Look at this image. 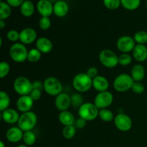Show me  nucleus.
<instances>
[{
	"label": "nucleus",
	"instance_id": "37998d69",
	"mask_svg": "<svg viewBox=\"0 0 147 147\" xmlns=\"http://www.w3.org/2000/svg\"><path fill=\"white\" fill-rule=\"evenodd\" d=\"M86 121L82 118H79L76 121V126L78 129H83L86 125Z\"/></svg>",
	"mask_w": 147,
	"mask_h": 147
},
{
	"label": "nucleus",
	"instance_id": "58836bf2",
	"mask_svg": "<svg viewBox=\"0 0 147 147\" xmlns=\"http://www.w3.org/2000/svg\"><path fill=\"white\" fill-rule=\"evenodd\" d=\"M131 90L134 93H136V94H142L145 90L144 85L142 82L134 81L133 86H132Z\"/></svg>",
	"mask_w": 147,
	"mask_h": 147
},
{
	"label": "nucleus",
	"instance_id": "393cba45",
	"mask_svg": "<svg viewBox=\"0 0 147 147\" xmlns=\"http://www.w3.org/2000/svg\"><path fill=\"white\" fill-rule=\"evenodd\" d=\"M11 7L7 2H0V20H5L10 17L11 14Z\"/></svg>",
	"mask_w": 147,
	"mask_h": 147
},
{
	"label": "nucleus",
	"instance_id": "f704fd0d",
	"mask_svg": "<svg viewBox=\"0 0 147 147\" xmlns=\"http://www.w3.org/2000/svg\"><path fill=\"white\" fill-rule=\"evenodd\" d=\"M103 4L109 10L117 9L121 4V0H103Z\"/></svg>",
	"mask_w": 147,
	"mask_h": 147
},
{
	"label": "nucleus",
	"instance_id": "cd10ccee",
	"mask_svg": "<svg viewBox=\"0 0 147 147\" xmlns=\"http://www.w3.org/2000/svg\"><path fill=\"white\" fill-rule=\"evenodd\" d=\"M98 116L104 122H111L114 120L115 119L113 112L108 109H103L99 110Z\"/></svg>",
	"mask_w": 147,
	"mask_h": 147
},
{
	"label": "nucleus",
	"instance_id": "6ab92c4d",
	"mask_svg": "<svg viewBox=\"0 0 147 147\" xmlns=\"http://www.w3.org/2000/svg\"><path fill=\"white\" fill-rule=\"evenodd\" d=\"M69 11V5L65 1L58 0L53 4V14L58 17H64Z\"/></svg>",
	"mask_w": 147,
	"mask_h": 147
},
{
	"label": "nucleus",
	"instance_id": "4468645a",
	"mask_svg": "<svg viewBox=\"0 0 147 147\" xmlns=\"http://www.w3.org/2000/svg\"><path fill=\"white\" fill-rule=\"evenodd\" d=\"M33 104H34V100L30 97V95L20 96L16 102V106L17 109L22 113L31 111Z\"/></svg>",
	"mask_w": 147,
	"mask_h": 147
},
{
	"label": "nucleus",
	"instance_id": "20e7f679",
	"mask_svg": "<svg viewBox=\"0 0 147 147\" xmlns=\"http://www.w3.org/2000/svg\"><path fill=\"white\" fill-rule=\"evenodd\" d=\"M37 123V116L35 113L28 111L20 115L17 126L24 132L32 131L36 126Z\"/></svg>",
	"mask_w": 147,
	"mask_h": 147
},
{
	"label": "nucleus",
	"instance_id": "c9c22d12",
	"mask_svg": "<svg viewBox=\"0 0 147 147\" xmlns=\"http://www.w3.org/2000/svg\"><path fill=\"white\" fill-rule=\"evenodd\" d=\"M39 27L42 30H47L51 27V20L50 17H42L39 20Z\"/></svg>",
	"mask_w": 147,
	"mask_h": 147
},
{
	"label": "nucleus",
	"instance_id": "2f4dec72",
	"mask_svg": "<svg viewBox=\"0 0 147 147\" xmlns=\"http://www.w3.org/2000/svg\"><path fill=\"white\" fill-rule=\"evenodd\" d=\"M63 136L66 139H71L75 136L76 134V129L73 125L72 126H66L63 129Z\"/></svg>",
	"mask_w": 147,
	"mask_h": 147
},
{
	"label": "nucleus",
	"instance_id": "473e14b6",
	"mask_svg": "<svg viewBox=\"0 0 147 147\" xmlns=\"http://www.w3.org/2000/svg\"><path fill=\"white\" fill-rule=\"evenodd\" d=\"M71 98V106L73 107L80 108L83 104V96L80 93H74L70 96Z\"/></svg>",
	"mask_w": 147,
	"mask_h": 147
},
{
	"label": "nucleus",
	"instance_id": "a19ab883",
	"mask_svg": "<svg viewBox=\"0 0 147 147\" xmlns=\"http://www.w3.org/2000/svg\"><path fill=\"white\" fill-rule=\"evenodd\" d=\"M86 74L90 78L93 79L96 77H97L98 76V70L96 67H90L88 69L87 72H86Z\"/></svg>",
	"mask_w": 147,
	"mask_h": 147
},
{
	"label": "nucleus",
	"instance_id": "423d86ee",
	"mask_svg": "<svg viewBox=\"0 0 147 147\" xmlns=\"http://www.w3.org/2000/svg\"><path fill=\"white\" fill-rule=\"evenodd\" d=\"M13 88L14 91L20 96L30 95L33 89L32 83L24 76H20L14 80Z\"/></svg>",
	"mask_w": 147,
	"mask_h": 147
},
{
	"label": "nucleus",
	"instance_id": "de8ad7c7",
	"mask_svg": "<svg viewBox=\"0 0 147 147\" xmlns=\"http://www.w3.org/2000/svg\"><path fill=\"white\" fill-rule=\"evenodd\" d=\"M17 147H29V146H27V145H25V144H20V145H19V146H17Z\"/></svg>",
	"mask_w": 147,
	"mask_h": 147
},
{
	"label": "nucleus",
	"instance_id": "603ef678",
	"mask_svg": "<svg viewBox=\"0 0 147 147\" xmlns=\"http://www.w3.org/2000/svg\"><path fill=\"white\" fill-rule=\"evenodd\" d=\"M0 1H3V0H0Z\"/></svg>",
	"mask_w": 147,
	"mask_h": 147
},
{
	"label": "nucleus",
	"instance_id": "412c9836",
	"mask_svg": "<svg viewBox=\"0 0 147 147\" xmlns=\"http://www.w3.org/2000/svg\"><path fill=\"white\" fill-rule=\"evenodd\" d=\"M93 87L98 92L106 91L109 88V82L106 78L98 76L93 79Z\"/></svg>",
	"mask_w": 147,
	"mask_h": 147
},
{
	"label": "nucleus",
	"instance_id": "6e6552de",
	"mask_svg": "<svg viewBox=\"0 0 147 147\" xmlns=\"http://www.w3.org/2000/svg\"><path fill=\"white\" fill-rule=\"evenodd\" d=\"M44 90L51 96H57L63 93V85L55 77H48L43 82Z\"/></svg>",
	"mask_w": 147,
	"mask_h": 147
},
{
	"label": "nucleus",
	"instance_id": "f257e3e1",
	"mask_svg": "<svg viewBox=\"0 0 147 147\" xmlns=\"http://www.w3.org/2000/svg\"><path fill=\"white\" fill-rule=\"evenodd\" d=\"M73 86L78 93H86L93 87V79L86 73H78L73 78Z\"/></svg>",
	"mask_w": 147,
	"mask_h": 147
},
{
	"label": "nucleus",
	"instance_id": "7c9ffc66",
	"mask_svg": "<svg viewBox=\"0 0 147 147\" xmlns=\"http://www.w3.org/2000/svg\"><path fill=\"white\" fill-rule=\"evenodd\" d=\"M134 39L137 44L145 45L147 43V32L144 30H139L134 35Z\"/></svg>",
	"mask_w": 147,
	"mask_h": 147
},
{
	"label": "nucleus",
	"instance_id": "f8f14e48",
	"mask_svg": "<svg viewBox=\"0 0 147 147\" xmlns=\"http://www.w3.org/2000/svg\"><path fill=\"white\" fill-rule=\"evenodd\" d=\"M37 32L32 27H26L20 32V41L24 45H30L37 40Z\"/></svg>",
	"mask_w": 147,
	"mask_h": 147
},
{
	"label": "nucleus",
	"instance_id": "b1692460",
	"mask_svg": "<svg viewBox=\"0 0 147 147\" xmlns=\"http://www.w3.org/2000/svg\"><path fill=\"white\" fill-rule=\"evenodd\" d=\"M20 12L24 17H30L34 12V5L31 1H24L20 6Z\"/></svg>",
	"mask_w": 147,
	"mask_h": 147
},
{
	"label": "nucleus",
	"instance_id": "0eeeda50",
	"mask_svg": "<svg viewBox=\"0 0 147 147\" xmlns=\"http://www.w3.org/2000/svg\"><path fill=\"white\" fill-rule=\"evenodd\" d=\"M99 60L102 65L107 68H113L119 65V56L109 49H105L99 54Z\"/></svg>",
	"mask_w": 147,
	"mask_h": 147
},
{
	"label": "nucleus",
	"instance_id": "dca6fc26",
	"mask_svg": "<svg viewBox=\"0 0 147 147\" xmlns=\"http://www.w3.org/2000/svg\"><path fill=\"white\" fill-rule=\"evenodd\" d=\"M1 117L3 121L5 123L9 124H14L18 123L20 115L15 109L9 108L4 111H1Z\"/></svg>",
	"mask_w": 147,
	"mask_h": 147
},
{
	"label": "nucleus",
	"instance_id": "9d476101",
	"mask_svg": "<svg viewBox=\"0 0 147 147\" xmlns=\"http://www.w3.org/2000/svg\"><path fill=\"white\" fill-rule=\"evenodd\" d=\"M114 124L118 130L123 132L129 131L131 129L133 122L130 116L123 113H119L115 116Z\"/></svg>",
	"mask_w": 147,
	"mask_h": 147
},
{
	"label": "nucleus",
	"instance_id": "a211bd4d",
	"mask_svg": "<svg viewBox=\"0 0 147 147\" xmlns=\"http://www.w3.org/2000/svg\"><path fill=\"white\" fill-rule=\"evenodd\" d=\"M36 48L40 50L43 54L50 53L53 50V45L51 40L45 37H39L36 40Z\"/></svg>",
	"mask_w": 147,
	"mask_h": 147
},
{
	"label": "nucleus",
	"instance_id": "ea45409f",
	"mask_svg": "<svg viewBox=\"0 0 147 147\" xmlns=\"http://www.w3.org/2000/svg\"><path fill=\"white\" fill-rule=\"evenodd\" d=\"M30 96L34 101L40 100V99L41 98L42 96V90H39V89L33 88L32 90L31 91V93H30Z\"/></svg>",
	"mask_w": 147,
	"mask_h": 147
},
{
	"label": "nucleus",
	"instance_id": "c756f323",
	"mask_svg": "<svg viewBox=\"0 0 147 147\" xmlns=\"http://www.w3.org/2000/svg\"><path fill=\"white\" fill-rule=\"evenodd\" d=\"M42 53L37 48H32L29 50L28 55H27V60L30 63H34L38 62L41 59Z\"/></svg>",
	"mask_w": 147,
	"mask_h": 147
},
{
	"label": "nucleus",
	"instance_id": "c85d7f7f",
	"mask_svg": "<svg viewBox=\"0 0 147 147\" xmlns=\"http://www.w3.org/2000/svg\"><path fill=\"white\" fill-rule=\"evenodd\" d=\"M22 141L24 144L27 145V146H32L36 142L35 134L32 131H29L24 132Z\"/></svg>",
	"mask_w": 147,
	"mask_h": 147
},
{
	"label": "nucleus",
	"instance_id": "e433bc0d",
	"mask_svg": "<svg viewBox=\"0 0 147 147\" xmlns=\"http://www.w3.org/2000/svg\"><path fill=\"white\" fill-rule=\"evenodd\" d=\"M10 71V65L7 62L2 61L0 64V78H4L8 76Z\"/></svg>",
	"mask_w": 147,
	"mask_h": 147
},
{
	"label": "nucleus",
	"instance_id": "aec40b11",
	"mask_svg": "<svg viewBox=\"0 0 147 147\" xmlns=\"http://www.w3.org/2000/svg\"><path fill=\"white\" fill-rule=\"evenodd\" d=\"M133 57L139 63L144 62L147 60V47L145 45L136 44L132 51Z\"/></svg>",
	"mask_w": 147,
	"mask_h": 147
},
{
	"label": "nucleus",
	"instance_id": "39448f33",
	"mask_svg": "<svg viewBox=\"0 0 147 147\" xmlns=\"http://www.w3.org/2000/svg\"><path fill=\"white\" fill-rule=\"evenodd\" d=\"M99 109L94 103L87 102L84 103L78 109L79 117L82 118L86 121L95 120L98 116Z\"/></svg>",
	"mask_w": 147,
	"mask_h": 147
},
{
	"label": "nucleus",
	"instance_id": "72a5a7b5",
	"mask_svg": "<svg viewBox=\"0 0 147 147\" xmlns=\"http://www.w3.org/2000/svg\"><path fill=\"white\" fill-rule=\"evenodd\" d=\"M132 57L129 53H121L119 56V64L122 66H128L131 63Z\"/></svg>",
	"mask_w": 147,
	"mask_h": 147
},
{
	"label": "nucleus",
	"instance_id": "7ed1b4c3",
	"mask_svg": "<svg viewBox=\"0 0 147 147\" xmlns=\"http://www.w3.org/2000/svg\"><path fill=\"white\" fill-rule=\"evenodd\" d=\"M28 52L27 48L24 44L21 42H16L10 47L9 56L13 61L22 63L27 60Z\"/></svg>",
	"mask_w": 147,
	"mask_h": 147
},
{
	"label": "nucleus",
	"instance_id": "bb28decb",
	"mask_svg": "<svg viewBox=\"0 0 147 147\" xmlns=\"http://www.w3.org/2000/svg\"><path fill=\"white\" fill-rule=\"evenodd\" d=\"M10 105V98L7 92L1 90L0 92V111H4L9 109Z\"/></svg>",
	"mask_w": 147,
	"mask_h": 147
},
{
	"label": "nucleus",
	"instance_id": "79ce46f5",
	"mask_svg": "<svg viewBox=\"0 0 147 147\" xmlns=\"http://www.w3.org/2000/svg\"><path fill=\"white\" fill-rule=\"evenodd\" d=\"M24 0H6L7 4L11 7H18L22 5Z\"/></svg>",
	"mask_w": 147,
	"mask_h": 147
},
{
	"label": "nucleus",
	"instance_id": "49530a36",
	"mask_svg": "<svg viewBox=\"0 0 147 147\" xmlns=\"http://www.w3.org/2000/svg\"><path fill=\"white\" fill-rule=\"evenodd\" d=\"M0 147H6L5 144H4V143L2 142V141L0 142Z\"/></svg>",
	"mask_w": 147,
	"mask_h": 147
},
{
	"label": "nucleus",
	"instance_id": "5701e85b",
	"mask_svg": "<svg viewBox=\"0 0 147 147\" xmlns=\"http://www.w3.org/2000/svg\"><path fill=\"white\" fill-rule=\"evenodd\" d=\"M60 123L63 126H72L75 123V118L73 113L69 111H61L58 115Z\"/></svg>",
	"mask_w": 147,
	"mask_h": 147
},
{
	"label": "nucleus",
	"instance_id": "f3484780",
	"mask_svg": "<svg viewBox=\"0 0 147 147\" xmlns=\"http://www.w3.org/2000/svg\"><path fill=\"white\" fill-rule=\"evenodd\" d=\"M24 131L18 126L9 128L6 132V138L7 141L11 143H17L22 140Z\"/></svg>",
	"mask_w": 147,
	"mask_h": 147
},
{
	"label": "nucleus",
	"instance_id": "1a4fd4ad",
	"mask_svg": "<svg viewBox=\"0 0 147 147\" xmlns=\"http://www.w3.org/2000/svg\"><path fill=\"white\" fill-rule=\"evenodd\" d=\"M113 101V96L111 92L103 91L98 92L94 98V104L96 107L100 109H107L112 104Z\"/></svg>",
	"mask_w": 147,
	"mask_h": 147
},
{
	"label": "nucleus",
	"instance_id": "f03ea898",
	"mask_svg": "<svg viewBox=\"0 0 147 147\" xmlns=\"http://www.w3.org/2000/svg\"><path fill=\"white\" fill-rule=\"evenodd\" d=\"M134 83V80L131 75L121 73L116 76L113 80V88L119 93H124L131 89Z\"/></svg>",
	"mask_w": 147,
	"mask_h": 147
},
{
	"label": "nucleus",
	"instance_id": "a18cd8bd",
	"mask_svg": "<svg viewBox=\"0 0 147 147\" xmlns=\"http://www.w3.org/2000/svg\"><path fill=\"white\" fill-rule=\"evenodd\" d=\"M5 27H6V23L5 22H4V20H0V29H1V30H3Z\"/></svg>",
	"mask_w": 147,
	"mask_h": 147
},
{
	"label": "nucleus",
	"instance_id": "c03bdc74",
	"mask_svg": "<svg viewBox=\"0 0 147 147\" xmlns=\"http://www.w3.org/2000/svg\"><path fill=\"white\" fill-rule=\"evenodd\" d=\"M33 88L34 89H39V90H44V86H43V83L39 81V80H35L32 83Z\"/></svg>",
	"mask_w": 147,
	"mask_h": 147
},
{
	"label": "nucleus",
	"instance_id": "4c0bfd02",
	"mask_svg": "<svg viewBox=\"0 0 147 147\" xmlns=\"http://www.w3.org/2000/svg\"><path fill=\"white\" fill-rule=\"evenodd\" d=\"M7 37L10 42H15L20 40V32L15 30H11L7 32Z\"/></svg>",
	"mask_w": 147,
	"mask_h": 147
},
{
	"label": "nucleus",
	"instance_id": "ddd939ff",
	"mask_svg": "<svg viewBox=\"0 0 147 147\" xmlns=\"http://www.w3.org/2000/svg\"><path fill=\"white\" fill-rule=\"evenodd\" d=\"M55 105L56 109L60 112L67 111L69 107L71 106L70 96L67 93L63 92L55 97Z\"/></svg>",
	"mask_w": 147,
	"mask_h": 147
},
{
	"label": "nucleus",
	"instance_id": "8fccbe9b",
	"mask_svg": "<svg viewBox=\"0 0 147 147\" xmlns=\"http://www.w3.org/2000/svg\"><path fill=\"white\" fill-rule=\"evenodd\" d=\"M24 1H31V0H24Z\"/></svg>",
	"mask_w": 147,
	"mask_h": 147
},
{
	"label": "nucleus",
	"instance_id": "3c124183",
	"mask_svg": "<svg viewBox=\"0 0 147 147\" xmlns=\"http://www.w3.org/2000/svg\"><path fill=\"white\" fill-rule=\"evenodd\" d=\"M146 8H147V1H146Z\"/></svg>",
	"mask_w": 147,
	"mask_h": 147
},
{
	"label": "nucleus",
	"instance_id": "4be33fe9",
	"mask_svg": "<svg viewBox=\"0 0 147 147\" xmlns=\"http://www.w3.org/2000/svg\"><path fill=\"white\" fill-rule=\"evenodd\" d=\"M145 68L142 65L136 64L131 70V76L135 82H142L145 77Z\"/></svg>",
	"mask_w": 147,
	"mask_h": 147
},
{
	"label": "nucleus",
	"instance_id": "a878e982",
	"mask_svg": "<svg viewBox=\"0 0 147 147\" xmlns=\"http://www.w3.org/2000/svg\"><path fill=\"white\" fill-rule=\"evenodd\" d=\"M122 7L129 11L137 9L141 4V0H121Z\"/></svg>",
	"mask_w": 147,
	"mask_h": 147
},
{
	"label": "nucleus",
	"instance_id": "2eb2a0df",
	"mask_svg": "<svg viewBox=\"0 0 147 147\" xmlns=\"http://www.w3.org/2000/svg\"><path fill=\"white\" fill-rule=\"evenodd\" d=\"M37 10L42 17H50L53 14V4L49 0H40L37 4Z\"/></svg>",
	"mask_w": 147,
	"mask_h": 147
},
{
	"label": "nucleus",
	"instance_id": "9b49d317",
	"mask_svg": "<svg viewBox=\"0 0 147 147\" xmlns=\"http://www.w3.org/2000/svg\"><path fill=\"white\" fill-rule=\"evenodd\" d=\"M116 45L118 50H120L122 53H129L133 51L136 46V42L134 37L129 35H124L119 37L117 40Z\"/></svg>",
	"mask_w": 147,
	"mask_h": 147
},
{
	"label": "nucleus",
	"instance_id": "09e8293b",
	"mask_svg": "<svg viewBox=\"0 0 147 147\" xmlns=\"http://www.w3.org/2000/svg\"><path fill=\"white\" fill-rule=\"evenodd\" d=\"M49 1H51L52 3H53V2H55V3L56 1H58V0H49Z\"/></svg>",
	"mask_w": 147,
	"mask_h": 147
}]
</instances>
